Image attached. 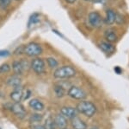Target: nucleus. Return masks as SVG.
I'll list each match as a JSON object with an SVG mask.
<instances>
[{
    "label": "nucleus",
    "instance_id": "1",
    "mask_svg": "<svg viewBox=\"0 0 129 129\" xmlns=\"http://www.w3.org/2000/svg\"><path fill=\"white\" fill-rule=\"evenodd\" d=\"M76 74L77 71L75 69V68L70 65H66L55 69L54 73H53V76L56 79L64 80V79H70L76 76Z\"/></svg>",
    "mask_w": 129,
    "mask_h": 129
},
{
    "label": "nucleus",
    "instance_id": "2",
    "mask_svg": "<svg viewBox=\"0 0 129 129\" xmlns=\"http://www.w3.org/2000/svg\"><path fill=\"white\" fill-rule=\"evenodd\" d=\"M76 109L78 113H80L87 117H92L96 112L95 106L90 101H81L79 103H78L76 107Z\"/></svg>",
    "mask_w": 129,
    "mask_h": 129
},
{
    "label": "nucleus",
    "instance_id": "3",
    "mask_svg": "<svg viewBox=\"0 0 129 129\" xmlns=\"http://www.w3.org/2000/svg\"><path fill=\"white\" fill-rule=\"evenodd\" d=\"M42 47L35 42H31L23 46V53L29 57H37L42 53Z\"/></svg>",
    "mask_w": 129,
    "mask_h": 129
},
{
    "label": "nucleus",
    "instance_id": "4",
    "mask_svg": "<svg viewBox=\"0 0 129 129\" xmlns=\"http://www.w3.org/2000/svg\"><path fill=\"white\" fill-rule=\"evenodd\" d=\"M30 66H31V68L33 69V71L37 75H41L42 73L45 72V69H46L45 62L43 61V59H41V58L35 57L34 59L31 61Z\"/></svg>",
    "mask_w": 129,
    "mask_h": 129
},
{
    "label": "nucleus",
    "instance_id": "5",
    "mask_svg": "<svg viewBox=\"0 0 129 129\" xmlns=\"http://www.w3.org/2000/svg\"><path fill=\"white\" fill-rule=\"evenodd\" d=\"M68 95L71 98L78 101H83L86 98V94L84 91L77 86H72L68 89Z\"/></svg>",
    "mask_w": 129,
    "mask_h": 129
},
{
    "label": "nucleus",
    "instance_id": "6",
    "mask_svg": "<svg viewBox=\"0 0 129 129\" xmlns=\"http://www.w3.org/2000/svg\"><path fill=\"white\" fill-rule=\"evenodd\" d=\"M10 110L14 115H16V117L20 118V119H23L27 114L26 109L20 102H14L13 104H10Z\"/></svg>",
    "mask_w": 129,
    "mask_h": 129
},
{
    "label": "nucleus",
    "instance_id": "7",
    "mask_svg": "<svg viewBox=\"0 0 129 129\" xmlns=\"http://www.w3.org/2000/svg\"><path fill=\"white\" fill-rule=\"evenodd\" d=\"M88 19H89V24L92 27H94V28H100L103 24V17H102V16L96 11L90 12V13L89 14Z\"/></svg>",
    "mask_w": 129,
    "mask_h": 129
},
{
    "label": "nucleus",
    "instance_id": "8",
    "mask_svg": "<svg viewBox=\"0 0 129 129\" xmlns=\"http://www.w3.org/2000/svg\"><path fill=\"white\" fill-rule=\"evenodd\" d=\"M60 114L64 115L66 118H69L71 120L78 115V111H77L76 108L72 107H63L60 109Z\"/></svg>",
    "mask_w": 129,
    "mask_h": 129
},
{
    "label": "nucleus",
    "instance_id": "9",
    "mask_svg": "<svg viewBox=\"0 0 129 129\" xmlns=\"http://www.w3.org/2000/svg\"><path fill=\"white\" fill-rule=\"evenodd\" d=\"M98 46L100 49H102L105 54H108V55H110V54H113L114 52V46L111 43H109L107 41H102L99 43Z\"/></svg>",
    "mask_w": 129,
    "mask_h": 129
},
{
    "label": "nucleus",
    "instance_id": "10",
    "mask_svg": "<svg viewBox=\"0 0 129 129\" xmlns=\"http://www.w3.org/2000/svg\"><path fill=\"white\" fill-rule=\"evenodd\" d=\"M54 121H55L56 127H58L59 129L66 128V126H67V125H68L66 118L64 117V115H62L61 114H56V116L54 118Z\"/></svg>",
    "mask_w": 129,
    "mask_h": 129
},
{
    "label": "nucleus",
    "instance_id": "11",
    "mask_svg": "<svg viewBox=\"0 0 129 129\" xmlns=\"http://www.w3.org/2000/svg\"><path fill=\"white\" fill-rule=\"evenodd\" d=\"M71 124L73 129H87L86 123L80 119L78 115L71 119Z\"/></svg>",
    "mask_w": 129,
    "mask_h": 129
},
{
    "label": "nucleus",
    "instance_id": "12",
    "mask_svg": "<svg viewBox=\"0 0 129 129\" xmlns=\"http://www.w3.org/2000/svg\"><path fill=\"white\" fill-rule=\"evenodd\" d=\"M22 95H23V90L22 88H14V90L10 93V97L14 102H21L22 100Z\"/></svg>",
    "mask_w": 129,
    "mask_h": 129
},
{
    "label": "nucleus",
    "instance_id": "13",
    "mask_svg": "<svg viewBox=\"0 0 129 129\" xmlns=\"http://www.w3.org/2000/svg\"><path fill=\"white\" fill-rule=\"evenodd\" d=\"M6 83H7L8 86L12 87L14 88H20L21 87V83H22V80L19 77V76L17 75H15V76H11L10 77H9L6 81Z\"/></svg>",
    "mask_w": 129,
    "mask_h": 129
},
{
    "label": "nucleus",
    "instance_id": "14",
    "mask_svg": "<svg viewBox=\"0 0 129 129\" xmlns=\"http://www.w3.org/2000/svg\"><path fill=\"white\" fill-rule=\"evenodd\" d=\"M104 37H105L106 41L109 42V43H116V42H117V39H118L116 32L114 30H112V29H109V30H105Z\"/></svg>",
    "mask_w": 129,
    "mask_h": 129
},
{
    "label": "nucleus",
    "instance_id": "15",
    "mask_svg": "<svg viewBox=\"0 0 129 129\" xmlns=\"http://www.w3.org/2000/svg\"><path fill=\"white\" fill-rule=\"evenodd\" d=\"M29 107L35 111L40 112L42 111L44 109V104H43L42 101H41L39 99H32L29 101Z\"/></svg>",
    "mask_w": 129,
    "mask_h": 129
},
{
    "label": "nucleus",
    "instance_id": "16",
    "mask_svg": "<svg viewBox=\"0 0 129 129\" xmlns=\"http://www.w3.org/2000/svg\"><path fill=\"white\" fill-rule=\"evenodd\" d=\"M115 18H116V13L113 10L109 9L107 10L106 11V18L104 20V23L108 25H112L115 23Z\"/></svg>",
    "mask_w": 129,
    "mask_h": 129
},
{
    "label": "nucleus",
    "instance_id": "17",
    "mask_svg": "<svg viewBox=\"0 0 129 129\" xmlns=\"http://www.w3.org/2000/svg\"><path fill=\"white\" fill-rule=\"evenodd\" d=\"M12 70L15 73V75H17V76L22 75L24 71V65L22 62L14 61L12 63Z\"/></svg>",
    "mask_w": 129,
    "mask_h": 129
},
{
    "label": "nucleus",
    "instance_id": "18",
    "mask_svg": "<svg viewBox=\"0 0 129 129\" xmlns=\"http://www.w3.org/2000/svg\"><path fill=\"white\" fill-rule=\"evenodd\" d=\"M54 92L58 98H62L66 95V88L60 84H57L54 86Z\"/></svg>",
    "mask_w": 129,
    "mask_h": 129
},
{
    "label": "nucleus",
    "instance_id": "19",
    "mask_svg": "<svg viewBox=\"0 0 129 129\" xmlns=\"http://www.w3.org/2000/svg\"><path fill=\"white\" fill-rule=\"evenodd\" d=\"M44 126L46 129H56L57 128L56 127V125H55L54 119L52 117H48L45 120Z\"/></svg>",
    "mask_w": 129,
    "mask_h": 129
},
{
    "label": "nucleus",
    "instance_id": "20",
    "mask_svg": "<svg viewBox=\"0 0 129 129\" xmlns=\"http://www.w3.org/2000/svg\"><path fill=\"white\" fill-rule=\"evenodd\" d=\"M41 120H42V115L36 113L32 114L30 117V121L32 123H39V122L41 121Z\"/></svg>",
    "mask_w": 129,
    "mask_h": 129
},
{
    "label": "nucleus",
    "instance_id": "21",
    "mask_svg": "<svg viewBox=\"0 0 129 129\" xmlns=\"http://www.w3.org/2000/svg\"><path fill=\"white\" fill-rule=\"evenodd\" d=\"M47 64H48L49 67L52 68H56L58 66V63H59L57 60H55L54 58H53V57L47 58Z\"/></svg>",
    "mask_w": 129,
    "mask_h": 129
},
{
    "label": "nucleus",
    "instance_id": "22",
    "mask_svg": "<svg viewBox=\"0 0 129 129\" xmlns=\"http://www.w3.org/2000/svg\"><path fill=\"white\" fill-rule=\"evenodd\" d=\"M11 4V0H0V8L2 10H7Z\"/></svg>",
    "mask_w": 129,
    "mask_h": 129
},
{
    "label": "nucleus",
    "instance_id": "23",
    "mask_svg": "<svg viewBox=\"0 0 129 129\" xmlns=\"http://www.w3.org/2000/svg\"><path fill=\"white\" fill-rule=\"evenodd\" d=\"M10 70V66L8 63H4L0 66V74H5Z\"/></svg>",
    "mask_w": 129,
    "mask_h": 129
},
{
    "label": "nucleus",
    "instance_id": "24",
    "mask_svg": "<svg viewBox=\"0 0 129 129\" xmlns=\"http://www.w3.org/2000/svg\"><path fill=\"white\" fill-rule=\"evenodd\" d=\"M39 21V14H34L30 16L29 18V22H28V25H31V24H36L37 22Z\"/></svg>",
    "mask_w": 129,
    "mask_h": 129
},
{
    "label": "nucleus",
    "instance_id": "25",
    "mask_svg": "<svg viewBox=\"0 0 129 129\" xmlns=\"http://www.w3.org/2000/svg\"><path fill=\"white\" fill-rule=\"evenodd\" d=\"M30 129H46L44 125H41L39 123H33L31 124Z\"/></svg>",
    "mask_w": 129,
    "mask_h": 129
},
{
    "label": "nucleus",
    "instance_id": "26",
    "mask_svg": "<svg viewBox=\"0 0 129 129\" xmlns=\"http://www.w3.org/2000/svg\"><path fill=\"white\" fill-rule=\"evenodd\" d=\"M10 55V52L8 50H0V57H5Z\"/></svg>",
    "mask_w": 129,
    "mask_h": 129
},
{
    "label": "nucleus",
    "instance_id": "27",
    "mask_svg": "<svg viewBox=\"0 0 129 129\" xmlns=\"http://www.w3.org/2000/svg\"><path fill=\"white\" fill-rule=\"evenodd\" d=\"M25 92H26V94H24L23 93V95H22V99L23 100H27L28 98V97L30 96V95H31V92H30V90H25Z\"/></svg>",
    "mask_w": 129,
    "mask_h": 129
},
{
    "label": "nucleus",
    "instance_id": "28",
    "mask_svg": "<svg viewBox=\"0 0 129 129\" xmlns=\"http://www.w3.org/2000/svg\"><path fill=\"white\" fill-rule=\"evenodd\" d=\"M93 2L95 4H104L106 0H93Z\"/></svg>",
    "mask_w": 129,
    "mask_h": 129
},
{
    "label": "nucleus",
    "instance_id": "29",
    "mask_svg": "<svg viewBox=\"0 0 129 129\" xmlns=\"http://www.w3.org/2000/svg\"><path fill=\"white\" fill-rule=\"evenodd\" d=\"M75 1H76V0H66V2L68 4H73Z\"/></svg>",
    "mask_w": 129,
    "mask_h": 129
},
{
    "label": "nucleus",
    "instance_id": "30",
    "mask_svg": "<svg viewBox=\"0 0 129 129\" xmlns=\"http://www.w3.org/2000/svg\"><path fill=\"white\" fill-rule=\"evenodd\" d=\"M84 1H87V2H90V1H93V0H84Z\"/></svg>",
    "mask_w": 129,
    "mask_h": 129
},
{
    "label": "nucleus",
    "instance_id": "31",
    "mask_svg": "<svg viewBox=\"0 0 129 129\" xmlns=\"http://www.w3.org/2000/svg\"><path fill=\"white\" fill-rule=\"evenodd\" d=\"M90 129H98V128H96V127H92V128H90Z\"/></svg>",
    "mask_w": 129,
    "mask_h": 129
},
{
    "label": "nucleus",
    "instance_id": "32",
    "mask_svg": "<svg viewBox=\"0 0 129 129\" xmlns=\"http://www.w3.org/2000/svg\"><path fill=\"white\" fill-rule=\"evenodd\" d=\"M16 1H19V0H16Z\"/></svg>",
    "mask_w": 129,
    "mask_h": 129
},
{
    "label": "nucleus",
    "instance_id": "33",
    "mask_svg": "<svg viewBox=\"0 0 129 129\" xmlns=\"http://www.w3.org/2000/svg\"><path fill=\"white\" fill-rule=\"evenodd\" d=\"M64 129H67V128H64Z\"/></svg>",
    "mask_w": 129,
    "mask_h": 129
}]
</instances>
